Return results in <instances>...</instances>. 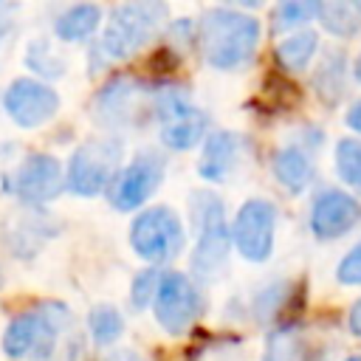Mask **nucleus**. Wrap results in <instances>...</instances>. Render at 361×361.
<instances>
[{
	"mask_svg": "<svg viewBox=\"0 0 361 361\" xmlns=\"http://www.w3.org/2000/svg\"><path fill=\"white\" fill-rule=\"evenodd\" d=\"M259 42V20L237 8H209L197 23V48L203 59L217 71H234L245 65Z\"/></svg>",
	"mask_w": 361,
	"mask_h": 361,
	"instance_id": "obj_1",
	"label": "nucleus"
},
{
	"mask_svg": "<svg viewBox=\"0 0 361 361\" xmlns=\"http://www.w3.org/2000/svg\"><path fill=\"white\" fill-rule=\"evenodd\" d=\"M166 23L164 3H124L110 11L99 51L107 59H130L149 45Z\"/></svg>",
	"mask_w": 361,
	"mask_h": 361,
	"instance_id": "obj_2",
	"label": "nucleus"
},
{
	"mask_svg": "<svg viewBox=\"0 0 361 361\" xmlns=\"http://www.w3.org/2000/svg\"><path fill=\"white\" fill-rule=\"evenodd\" d=\"M189 209L197 223V248L192 254V271L203 282H214L228 259V228L223 217V203L214 192H192Z\"/></svg>",
	"mask_w": 361,
	"mask_h": 361,
	"instance_id": "obj_3",
	"label": "nucleus"
},
{
	"mask_svg": "<svg viewBox=\"0 0 361 361\" xmlns=\"http://www.w3.org/2000/svg\"><path fill=\"white\" fill-rule=\"evenodd\" d=\"M71 322V313L62 305H42L39 310H28L14 316L3 330V353L14 361L34 358L42 361L51 355L59 330Z\"/></svg>",
	"mask_w": 361,
	"mask_h": 361,
	"instance_id": "obj_4",
	"label": "nucleus"
},
{
	"mask_svg": "<svg viewBox=\"0 0 361 361\" xmlns=\"http://www.w3.org/2000/svg\"><path fill=\"white\" fill-rule=\"evenodd\" d=\"M118 161H121V144L118 141H113V138L85 141L71 155L65 186L73 195L93 197L113 183V178L118 175Z\"/></svg>",
	"mask_w": 361,
	"mask_h": 361,
	"instance_id": "obj_5",
	"label": "nucleus"
},
{
	"mask_svg": "<svg viewBox=\"0 0 361 361\" xmlns=\"http://www.w3.org/2000/svg\"><path fill=\"white\" fill-rule=\"evenodd\" d=\"M130 245L147 262H166L183 248L180 217L169 206L144 209L130 226Z\"/></svg>",
	"mask_w": 361,
	"mask_h": 361,
	"instance_id": "obj_6",
	"label": "nucleus"
},
{
	"mask_svg": "<svg viewBox=\"0 0 361 361\" xmlns=\"http://www.w3.org/2000/svg\"><path fill=\"white\" fill-rule=\"evenodd\" d=\"M152 310H155V322L166 333L180 336L200 316V293L186 274L169 271L161 276L158 293L152 299Z\"/></svg>",
	"mask_w": 361,
	"mask_h": 361,
	"instance_id": "obj_7",
	"label": "nucleus"
},
{
	"mask_svg": "<svg viewBox=\"0 0 361 361\" xmlns=\"http://www.w3.org/2000/svg\"><path fill=\"white\" fill-rule=\"evenodd\" d=\"M164 158L155 152H141L135 155L124 169H118V175L110 183V203L118 212H133L138 206H144L155 189L164 180Z\"/></svg>",
	"mask_w": 361,
	"mask_h": 361,
	"instance_id": "obj_8",
	"label": "nucleus"
},
{
	"mask_svg": "<svg viewBox=\"0 0 361 361\" xmlns=\"http://www.w3.org/2000/svg\"><path fill=\"white\" fill-rule=\"evenodd\" d=\"M231 234H234L237 251L245 259L251 262L268 259L274 251V237H276V209L259 197L245 200L234 217Z\"/></svg>",
	"mask_w": 361,
	"mask_h": 361,
	"instance_id": "obj_9",
	"label": "nucleus"
},
{
	"mask_svg": "<svg viewBox=\"0 0 361 361\" xmlns=\"http://www.w3.org/2000/svg\"><path fill=\"white\" fill-rule=\"evenodd\" d=\"M155 90H147L135 79H113L96 96V118L107 127H133L152 113Z\"/></svg>",
	"mask_w": 361,
	"mask_h": 361,
	"instance_id": "obj_10",
	"label": "nucleus"
},
{
	"mask_svg": "<svg viewBox=\"0 0 361 361\" xmlns=\"http://www.w3.org/2000/svg\"><path fill=\"white\" fill-rule=\"evenodd\" d=\"M65 186L62 166L54 155L34 152L28 155L8 178H6V192L14 195L23 203H45L56 197Z\"/></svg>",
	"mask_w": 361,
	"mask_h": 361,
	"instance_id": "obj_11",
	"label": "nucleus"
},
{
	"mask_svg": "<svg viewBox=\"0 0 361 361\" xmlns=\"http://www.w3.org/2000/svg\"><path fill=\"white\" fill-rule=\"evenodd\" d=\"M3 107L6 113L20 124V127H39L51 121L59 110V96L51 85L39 79H14L6 93H3Z\"/></svg>",
	"mask_w": 361,
	"mask_h": 361,
	"instance_id": "obj_12",
	"label": "nucleus"
},
{
	"mask_svg": "<svg viewBox=\"0 0 361 361\" xmlns=\"http://www.w3.org/2000/svg\"><path fill=\"white\" fill-rule=\"evenodd\" d=\"M358 220H361V203L341 189H324L310 206V231L322 240L347 234Z\"/></svg>",
	"mask_w": 361,
	"mask_h": 361,
	"instance_id": "obj_13",
	"label": "nucleus"
},
{
	"mask_svg": "<svg viewBox=\"0 0 361 361\" xmlns=\"http://www.w3.org/2000/svg\"><path fill=\"white\" fill-rule=\"evenodd\" d=\"M240 158V138L234 133H212L203 141L197 172L203 180H223Z\"/></svg>",
	"mask_w": 361,
	"mask_h": 361,
	"instance_id": "obj_14",
	"label": "nucleus"
},
{
	"mask_svg": "<svg viewBox=\"0 0 361 361\" xmlns=\"http://www.w3.org/2000/svg\"><path fill=\"white\" fill-rule=\"evenodd\" d=\"M274 175L288 192L299 195L313 180V161L307 158V152L302 147L288 144V147L276 149V155H274Z\"/></svg>",
	"mask_w": 361,
	"mask_h": 361,
	"instance_id": "obj_15",
	"label": "nucleus"
},
{
	"mask_svg": "<svg viewBox=\"0 0 361 361\" xmlns=\"http://www.w3.org/2000/svg\"><path fill=\"white\" fill-rule=\"evenodd\" d=\"M206 127H209V118L192 104L189 110H183V113L161 121V141L169 149H189V147H195V144L203 141Z\"/></svg>",
	"mask_w": 361,
	"mask_h": 361,
	"instance_id": "obj_16",
	"label": "nucleus"
},
{
	"mask_svg": "<svg viewBox=\"0 0 361 361\" xmlns=\"http://www.w3.org/2000/svg\"><path fill=\"white\" fill-rule=\"evenodd\" d=\"M102 23V8L93 6V3H79V6H71L65 8L56 23H54V31L59 39L65 42H79L85 37H90Z\"/></svg>",
	"mask_w": 361,
	"mask_h": 361,
	"instance_id": "obj_17",
	"label": "nucleus"
},
{
	"mask_svg": "<svg viewBox=\"0 0 361 361\" xmlns=\"http://www.w3.org/2000/svg\"><path fill=\"white\" fill-rule=\"evenodd\" d=\"M316 51H319V37H316V31L302 28V31L288 34V37L276 45V59H279V65H282L285 71H302V68L310 65V59L316 56Z\"/></svg>",
	"mask_w": 361,
	"mask_h": 361,
	"instance_id": "obj_18",
	"label": "nucleus"
},
{
	"mask_svg": "<svg viewBox=\"0 0 361 361\" xmlns=\"http://www.w3.org/2000/svg\"><path fill=\"white\" fill-rule=\"evenodd\" d=\"M319 23L336 34V37H353L358 28H361V14L355 11L353 3H341V0H333V3H319V11H316Z\"/></svg>",
	"mask_w": 361,
	"mask_h": 361,
	"instance_id": "obj_19",
	"label": "nucleus"
},
{
	"mask_svg": "<svg viewBox=\"0 0 361 361\" xmlns=\"http://www.w3.org/2000/svg\"><path fill=\"white\" fill-rule=\"evenodd\" d=\"M313 85H316V90L324 96V102L341 99V93H344V54H341V51L324 54L322 65L316 68Z\"/></svg>",
	"mask_w": 361,
	"mask_h": 361,
	"instance_id": "obj_20",
	"label": "nucleus"
},
{
	"mask_svg": "<svg viewBox=\"0 0 361 361\" xmlns=\"http://www.w3.org/2000/svg\"><path fill=\"white\" fill-rule=\"evenodd\" d=\"M336 172L350 189L361 195V141L358 138H341L336 144Z\"/></svg>",
	"mask_w": 361,
	"mask_h": 361,
	"instance_id": "obj_21",
	"label": "nucleus"
},
{
	"mask_svg": "<svg viewBox=\"0 0 361 361\" xmlns=\"http://www.w3.org/2000/svg\"><path fill=\"white\" fill-rule=\"evenodd\" d=\"M307 344L296 330H276L265 344V361H305Z\"/></svg>",
	"mask_w": 361,
	"mask_h": 361,
	"instance_id": "obj_22",
	"label": "nucleus"
},
{
	"mask_svg": "<svg viewBox=\"0 0 361 361\" xmlns=\"http://www.w3.org/2000/svg\"><path fill=\"white\" fill-rule=\"evenodd\" d=\"M87 327H90V336L99 341V344H113L121 333H124V319L116 307L110 305H99L90 310L87 316Z\"/></svg>",
	"mask_w": 361,
	"mask_h": 361,
	"instance_id": "obj_23",
	"label": "nucleus"
},
{
	"mask_svg": "<svg viewBox=\"0 0 361 361\" xmlns=\"http://www.w3.org/2000/svg\"><path fill=\"white\" fill-rule=\"evenodd\" d=\"M39 223H42V220L23 217V220L14 226V231H11V237H8V245H11V251H14V254H20V257L34 254V251H37V245H39V240H45V237L51 234V231H42V228H39Z\"/></svg>",
	"mask_w": 361,
	"mask_h": 361,
	"instance_id": "obj_24",
	"label": "nucleus"
},
{
	"mask_svg": "<svg viewBox=\"0 0 361 361\" xmlns=\"http://www.w3.org/2000/svg\"><path fill=\"white\" fill-rule=\"evenodd\" d=\"M319 11V3H305V0H288V3H279L274 8V28L282 31V28H296L307 20H313Z\"/></svg>",
	"mask_w": 361,
	"mask_h": 361,
	"instance_id": "obj_25",
	"label": "nucleus"
},
{
	"mask_svg": "<svg viewBox=\"0 0 361 361\" xmlns=\"http://www.w3.org/2000/svg\"><path fill=\"white\" fill-rule=\"evenodd\" d=\"M25 62H28V68H31V71L45 73V76H59V73L65 71V62H62V59L51 51V45H48V42H42V39H37V42H31V45H28Z\"/></svg>",
	"mask_w": 361,
	"mask_h": 361,
	"instance_id": "obj_26",
	"label": "nucleus"
},
{
	"mask_svg": "<svg viewBox=\"0 0 361 361\" xmlns=\"http://www.w3.org/2000/svg\"><path fill=\"white\" fill-rule=\"evenodd\" d=\"M161 276L164 274H158L155 268H147V271H141L135 276V282H133V305L135 307H147L155 299L158 285H161Z\"/></svg>",
	"mask_w": 361,
	"mask_h": 361,
	"instance_id": "obj_27",
	"label": "nucleus"
},
{
	"mask_svg": "<svg viewBox=\"0 0 361 361\" xmlns=\"http://www.w3.org/2000/svg\"><path fill=\"white\" fill-rule=\"evenodd\" d=\"M336 276L344 285H361V243L344 254V259L336 268Z\"/></svg>",
	"mask_w": 361,
	"mask_h": 361,
	"instance_id": "obj_28",
	"label": "nucleus"
},
{
	"mask_svg": "<svg viewBox=\"0 0 361 361\" xmlns=\"http://www.w3.org/2000/svg\"><path fill=\"white\" fill-rule=\"evenodd\" d=\"M11 28H14V8L6 6V3H0V42L8 37Z\"/></svg>",
	"mask_w": 361,
	"mask_h": 361,
	"instance_id": "obj_29",
	"label": "nucleus"
},
{
	"mask_svg": "<svg viewBox=\"0 0 361 361\" xmlns=\"http://www.w3.org/2000/svg\"><path fill=\"white\" fill-rule=\"evenodd\" d=\"M104 361H147V358L138 355L135 350H116V353H110Z\"/></svg>",
	"mask_w": 361,
	"mask_h": 361,
	"instance_id": "obj_30",
	"label": "nucleus"
},
{
	"mask_svg": "<svg viewBox=\"0 0 361 361\" xmlns=\"http://www.w3.org/2000/svg\"><path fill=\"white\" fill-rule=\"evenodd\" d=\"M347 322H350V330L355 333V336H361V299L350 307V316H347Z\"/></svg>",
	"mask_w": 361,
	"mask_h": 361,
	"instance_id": "obj_31",
	"label": "nucleus"
},
{
	"mask_svg": "<svg viewBox=\"0 0 361 361\" xmlns=\"http://www.w3.org/2000/svg\"><path fill=\"white\" fill-rule=\"evenodd\" d=\"M347 124H350L355 133H361V99L350 107V113H347Z\"/></svg>",
	"mask_w": 361,
	"mask_h": 361,
	"instance_id": "obj_32",
	"label": "nucleus"
},
{
	"mask_svg": "<svg viewBox=\"0 0 361 361\" xmlns=\"http://www.w3.org/2000/svg\"><path fill=\"white\" fill-rule=\"evenodd\" d=\"M353 71H355V79H358V82H361V54H358V56H355V68H353Z\"/></svg>",
	"mask_w": 361,
	"mask_h": 361,
	"instance_id": "obj_33",
	"label": "nucleus"
},
{
	"mask_svg": "<svg viewBox=\"0 0 361 361\" xmlns=\"http://www.w3.org/2000/svg\"><path fill=\"white\" fill-rule=\"evenodd\" d=\"M353 6H355V11H358V14H361V0H358V3H353Z\"/></svg>",
	"mask_w": 361,
	"mask_h": 361,
	"instance_id": "obj_34",
	"label": "nucleus"
},
{
	"mask_svg": "<svg viewBox=\"0 0 361 361\" xmlns=\"http://www.w3.org/2000/svg\"><path fill=\"white\" fill-rule=\"evenodd\" d=\"M347 361H361V355H353V358H347Z\"/></svg>",
	"mask_w": 361,
	"mask_h": 361,
	"instance_id": "obj_35",
	"label": "nucleus"
}]
</instances>
